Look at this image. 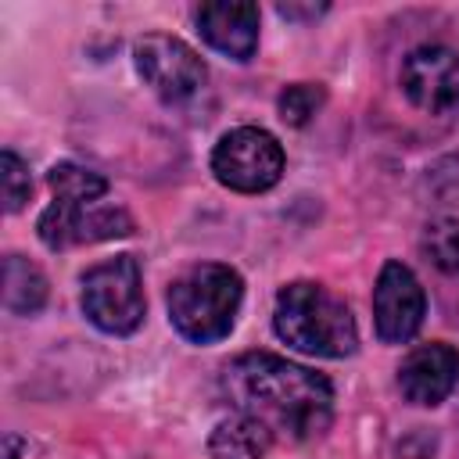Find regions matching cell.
Listing matches in <instances>:
<instances>
[{
    "instance_id": "cell-1",
    "label": "cell",
    "mask_w": 459,
    "mask_h": 459,
    "mask_svg": "<svg viewBox=\"0 0 459 459\" xmlns=\"http://www.w3.org/2000/svg\"><path fill=\"white\" fill-rule=\"evenodd\" d=\"M230 405L258 420L273 437L308 441L333 420V387L323 373L273 351H244L222 373Z\"/></svg>"
},
{
    "instance_id": "cell-2",
    "label": "cell",
    "mask_w": 459,
    "mask_h": 459,
    "mask_svg": "<svg viewBox=\"0 0 459 459\" xmlns=\"http://www.w3.org/2000/svg\"><path fill=\"white\" fill-rule=\"evenodd\" d=\"M47 183L54 190V201L36 222L43 247L68 251L79 244H100L133 233V219L126 208L100 204V197L108 194V179L100 172L75 161H57L50 165Z\"/></svg>"
},
{
    "instance_id": "cell-3",
    "label": "cell",
    "mask_w": 459,
    "mask_h": 459,
    "mask_svg": "<svg viewBox=\"0 0 459 459\" xmlns=\"http://www.w3.org/2000/svg\"><path fill=\"white\" fill-rule=\"evenodd\" d=\"M273 330L287 348L316 359H344L359 348V326L351 308L333 290L308 280L280 287Z\"/></svg>"
},
{
    "instance_id": "cell-4",
    "label": "cell",
    "mask_w": 459,
    "mask_h": 459,
    "mask_svg": "<svg viewBox=\"0 0 459 459\" xmlns=\"http://www.w3.org/2000/svg\"><path fill=\"white\" fill-rule=\"evenodd\" d=\"M244 301V280L233 265L201 262L183 269L165 294L169 323L190 344H215L230 337Z\"/></svg>"
},
{
    "instance_id": "cell-5",
    "label": "cell",
    "mask_w": 459,
    "mask_h": 459,
    "mask_svg": "<svg viewBox=\"0 0 459 459\" xmlns=\"http://www.w3.org/2000/svg\"><path fill=\"white\" fill-rule=\"evenodd\" d=\"M79 308L82 316L111 337H129L143 323V280H140V262L133 255H115L97 262L93 269L82 273V290H79Z\"/></svg>"
},
{
    "instance_id": "cell-6",
    "label": "cell",
    "mask_w": 459,
    "mask_h": 459,
    "mask_svg": "<svg viewBox=\"0 0 459 459\" xmlns=\"http://www.w3.org/2000/svg\"><path fill=\"white\" fill-rule=\"evenodd\" d=\"M212 172L237 194H262L283 176V147L269 129L237 126L219 136L212 151Z\"/></svg>"
},
{
    "instance_id": "cell-7",
    "label": "cell",
    "mask_w": 459,
    "mask_h": 459,
    "mask_svg": "<svg viewBox=\"0 0 459 459\" xmlns=\"http://www.w3.org/2000/svg\"><path fill=\"white\" fill-rule=\"evenodd\" d=\"M133 65H136L140 79L165 104H183V100L197 97L208 79V68L197 57V50H190L183 39L165 36V32H151V36L136 39Z\"/></svg>"
},
{
    "instance_id": "cell-8",
    "label": "cell",
    "mask_w": 459,
    "mask_h": 459,
    "mask_svg": "<svg viewBox=\"0 0 459 459\" xmlns=\"http://www.w3.org/2000/svg\"><path fill=\"white\" fill-rule=\"evenodd\" d=\"M398 82L412 108L448 115L459 108V54L445 43H423L405 54Z\"/></svg>"
},
{
    "instance_id": "cell-9",
    "label": "cell",
    "mask_w": 459,
    "mask_h": 459,
    "mask_svg": "<svg viewBox=\"0 0 459 459\" xmlns=\"http://www.w3.org/2000/svg\"><path fill=\"white\" fill-rule=\"evenodd\" d=\"M427 316V294L416 273L402 262H384L373 287V326L384 344H405L420 333Z\"/></svg>"
},
{
    "instance_id": "cell-10",
    "label": "cell",
    "mask_w": 459,
    "mask_h": 459,
    "mask_svg": "<svg viewBox=\"0 0 459 459\" xmlns=\"http://www.w3.org/2000/svg\"><path fill=\"white\" fill-rule=\"evenodd\" d=\"M459 384V348L430 341L412 348L398 366V387L412 405H441Z\"/></svg>"
},
{
    "instance_id": "cell-11",
    "label": "cell",
    "mask_w": 459,
    "mask_h": 459,
    "mask_svg": "<svg viewBox=\"0 0 459 459\" xmlns=\"http://www.w3.org/2000/svg\"><path fill=\"white\" fill-rule=\"evenodd\" d=\"M201 39L230 61H251L258 50V4H201L197 14Z\"/></svg>"
},
{
    "instance_id": "cell-12",
    "label": "cell",
    "mask_w": 459,
    "mask_h": 459,
    "mask_svg": "<svg viewBox=\"0 0 459 459\" xmlns=\"http://www.w3.org/2000/svg\"><path fill=\"white\" fill-rule=\"evenodd\" d=\"M269 448H273V434L244 412H233V416L219 420L208 434L212 459H262Z\"/></svg>"
},
{
    "instance_id": "cell-13",
    "label": "cell",
    "mask_w": 459,
    "mask_h": 459,
    "mask_svg": "<svg viewBox=\"0 0 459 459\" xmlns=\"http://www.w3.org/2000/svg\"><path fill=\"white\" fill-rule=\"evenodd\" d=\"M47 305V276L22 255L4 258V308L11 316H36Z\"/></svg>"
},
{
    "instance_id": "cell-14",
    "label": "cell",
    "mask_w": 459,
    "mask_h": 459,
    "mask_svg": "<svg viewBox=\"0 0 459 459\" xmlns=\"http://www.w3.org/2000/svg\"><path fill=\"white\" fill-rule=\"evenodd\" d=\"M420 251L427 255V262L441 273H459V215H441L434 219L423 237H420Z\"/></svg>"
},
{
    "instance_id": "cell-15",
    "label": "cell",
    "mask_w": 459,
    "mask_h": 459,
    "mask_svg": "<svg viewBox=\"0 0 459 459\" xmlns=\"http://www.w3.org/2000/svg\"><path fill=\"white\" fill-rule=\"evenodd\" d=\"M326 100V90L319 82H290L280 97H276V111L287 126H305Z\"/></svg>"
},
{
    "instance_id": "cell-16",
    "label": "cell",
    "mask_w": 459,
    "mask_h": 459,
    "mask_svg": "<svg viewBox=\"0 0 459 459\" xmlns=\"http://www.w3.org/2000/svg\"><path fill=\"white\" fill-rule=\"evenodd\" d=\"M0 172H4V208L14 215L32 197V176H29V165L11 147L0 154Z\"/></svg>"
},
{
    "instance_id": "cell-17",
    "label": "cell",
    "mask_w": 459,
    "mask_h": 459,
    "mask_svg": "<svg viewBox=\"0 0 459 459\" xmlns=\"http://www.w3.org/2000/svg\"><path fill=\"white\" fill-rule=\"evenodd\" d=\"M276 11H280L283 18H319V14L326 11V4H316V7H312V4H308V7H301V4H280Z\"/></svg>"
},
{
    "instance_id": "cell-18",
    "label": "cell",
    "mask_w": 459,
    "mask_h": 459,
    "mask_svg": "<svg viewBox=\"0 0 459 459\" xmlns=\"http://www.w3.org/2000/svg\"><path fill=\"white\" fill-rule=\"evenodd\" d=\"M22 448H25V441H22L18 434H7V437H4V459H18Z\"/></svg>"
}]
</instances>
